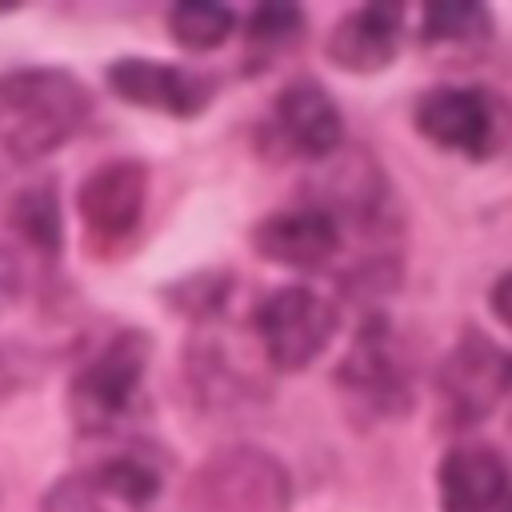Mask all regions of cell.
Returning <instances> with one entry per match:
<instances>
[{
  "mask_svg": "<svg viewBox=\"0 0 512 512\" xmlns=\"http://www.w3.org/2000/svg\"><path fill=\"white\" fill-rule=\"evenodd\" d=\"M92 116V92L64 68H16L0 76V152L16 164L44 160Z\"/></svg>",
  "mask_w": 512,
  "mask_h": 512,
  "instance_id": "6da1fadb",
  "label": "cell"
},
{
  "mask_svg": "<svg viewBox=\"0 0 512 512\" xmlns=\"http://www.w3.org/2000/svg\"><path fill=\"white\" fill-rule=\"evenodd\" d=\"M152 360V340L140 328L116 332L68 384V412L72 424L88 436L120 428L136 416L144 400V372Z\"/></svg>",
  "mask_w": 512,
  "mask_h": 512,
  "instance_id": "7a4b0ae2",
  "label": "cell"
},
{
  "mask_svg": "<svg viewBox=\"0 0 512 512\" xmlns=\"http://www.w3.org/2000/svg\"><path fill=\"white\" fill-rule=\"evenodd\" d=\"M184 512H288L292 476L288 468L256 448L232 444L212 452L184 484Z\"/></svg>",
  "mask_w": 512,
  "mask_h": 512,
  "instance_id": "3957f363",
  "label": "cell"
},
{
  "mask_svg": "<svg viewBox=\"0 0 512 512\" xmlns=\"http://www.w3.org/2000/svg\"><path fill=\"white\" fill-rule=\"evenodd\" d=\"M512 396V352L488 332L464 328L436 372V416L444 428L464 432L484 424Z\"/></svg>",
  "mask_w": 512,
  "mask_h": 512,
  "instance_id": "277c9868",
  "label": "cell"
},
{
  "mask_svg": "<svg viewBox=\"0 0 512 512\" xmlns=\"http://www.w3.org/2000/svg\"><path fill=\"white\" fill-rule=\"evenodd\" d=\"M336 388L368 420H400L412 408V360L388 320L360 324L352 352L336 368Z\"/></svg>",
  "mask_w": 512,
  "mask_h": 512,
  "instance_id": "5b68a950",
  "label": "cell"
},
{
  "mask_svg": "<svg viewBox=\"0 0 512 512\" xmlns=\"http://www.w3.org/2000/svg\"><path fill=\"white\" fill-rule=\"evenodd\" d=\"M340 328V308L324 292L308 284H284L272 288L256 312H252V332L260 344V356L276 372H304L336 336Z\"/></svg>",
  "mask_w": 512,
  "mask_h": 512,
  "instance_id": "8992f818",
  "label": "cell"
},
{
  "mask_svg": "<svg viewBox=\"0 0 512 512\" xmlns=\"http://www.w3.org/2000/svg\"><path fill=\"white\" fill-rule=\"evenodd\" d=\"M412 124L436 148L460 152L468 160H488L512 136L508 104L488 88H464V84L428 88L412 108Z\"/></svg>",
  "mask_w": 512,
  "mask_h": 512,
  "instance_id": "52a82bcc",
  "label": "cell"
},
{
  "mask_svg": "<svg viewBox=\"0 0 512 512\" xmlns=\"http://www.w3.org/2000/svg\"><path fill=\"white\" fill-rule=\"evenodd\" d=\"M144 200H148V168L144 160H104L100 168H92L76 192V208L88 232V244L96 252H112L120 248L144 216Z\"/></svg>",
  "mask_w": 512,
  "mask_h": 512,
  "instance_id": "ba28073f",
  "label": "cell"
},
{
  "mask_svg": "<svg viewBox=\"0 0 512 512\" xmlns=\"http://www.w3.org/2000/svg\"><path fill=\"white\" fill-rule=\"evenodd\" d=\"M108 88L136 108L148 112H164V116H200L216 92V80L180 64H164V60H148V56H120L108 64L104 72Z\"/></svg>",
  "mask_w": 512,
  "mask_h": 512,
  "instance_id": "9c48e42d",
  "label": "cell"
},
{
  "mask_svg": "<svg viewBox=\"0 0 512 512\" xmlns=\"http://www.w3.org/2000/svg\"><path fill=\"white\" fill-rule=\"evenodd\" d=\"M252 248L264 260L280 264V268L320 272V268H328L340 256V248H344V224L328 208L304 200L296 208H284V212L264 216L252 228Z\"/></svg>",
  "mask_w": 512,
  "mask_h": 512,
  "instance_id": "30bf717a",
  "label": "cell"
},
{
  "mask_svg": "<svg viewBox=\"0 0 512 512\" xmlns=\"http://www.w3.org/2000/svg\"><path fill=\"white\" fill-rule=\"evenodd\" d=\"M184 384L196 408L212 416H236L252 404H260V380L248 376L236 360V352L216 336L200 332L184 348Z\"/></svg>",
  "mask_w": 512,
  "mask_h": 512,
  "instance_id": "8fae6325",
  "label": "cell"
},
{
  "mask_svg": "<svg viewBox=\"0 0 512 512\" xmlns=\"http://www.w3.org/2000/svg\"><path fill=\"white\" fill-rule=\"evenodd\" d=\"M512 492V468L492 444H456L436 464L440 512H496Z\"/></svg>",
  "mask_w": 512,
  "mask_h": 512,
  "instance_id": "7c38bea8",
  "label": "cell"
},
{
  "mask_svg": "<svg viewBox=\"0 0 512 512\" xmlns=\"http://www.w3.org/2000/svg\"><path fill=\"white\" fill-rule=\"evenodd\" d=\"M276 128L284 144L308 160H332L344 144V120L336 100L308 76H296L276 96Z\"/></svg>",
  "mask_w": 512,
  "mask_h": 512,
  "instance_id": "4fadbf2b",
  "label": "cell"
},
{
  "mask_svg": "<svg viewBox=\"0 0 512 512\" xmlns=\"http://www.w3.org/2000/svg\"><path fill=\"white\" fill-rule=\"evenodd\" d=\"M404 36V8L396 4H364L336 20L328 32V60L344 72H380L396 60Z\"/></svg>",
  "mask_w": 512,
  "mask_h": 512,
  "instance_id": "5bb4252c",
  "label": "cell"
},
{
  "mask_svg": "<svg viewBox=\"0 0 512 512\" xmlns=\"http://www.w3.org/2000/svg\"><path fill=\"white\" fill-rule=\"evenodd\" d=\"M320 208H328L344 228H384V212H388V176L372 164V156L352 152L340 156L320 188V196L312 200Z\"/></svg>",
  "mask_w": 512,
  "mask_h": 512,
  "instance_id": "9a60e30c",
  "label": "cell"
},
{
  "mask_svg": "<svg viewBox=\"0 0 512 512\" xmlns=\"http://www.w3.org/2000/svg\"><path fill=\"white\" fill-rule=\"evenodd\" d=\"M492 32H496V24L484 4L456 0V4H428L420 12V40L432 52H448V56L476 52L492 40Z\"/></svg>",
  "mask_w": 512,
  "mask_h": 512,
  "instance_id": "2e32d148",
  "label": "cell"
},
{
  "mask_svg": "<svg viewBox=\"0 0 512 512\" xmlns=\"http://www.w3.org/2000/svg\"><path fill=\"white\" fill-rule=\"evenodd\" d=\"M88 480L96 484L100 496H112V500H124L132 508H144L148 500H156V492L164 488V472L160 464L140 452V448H128V452H116L108 460H100Z\"/></svg>",
  "mask_w": 512,
  "mask_h": 512,
  "instance_id": "e0dca14e",
  "label": "cell"
},
{
  "mask_svg": "<svg viewBox=\"0 0 512 512\" xmlns=\"http://www.w3.org/2000/svg\"><path fill=\"white\" fill-rule=\"evenodd\" d=\"M8 224L16 228V236H20L28 248H36V252H44V256H56V252H60V240H64L56 184H52V180H40V184L20 188V192L8 200Z\"/></svg>",
  "mask_w": 512,
  "mask_h": 512,
  "instance_id": "ac0fdd59",
  "label": "cell"
},
{
  "mask_svg": "<svg viewBox=\"0 0 512 512\" xmlns=\"http://www.w3.org/2000/svg\"><path fill=\"white\" fill-rule=\"evenodd\" d=\"M248 68H268L280 52H292L304 40V12L292 4H260L248 16Z\"/></svg>",
  "mask_w": 512,
  "mask_h": 512,
  "instance_id": "d6986e66",
  "label": "cell"
},
{
  "mask_svg": "<svg viewBox=\"0 0 512 512\" xmlns=\"http://www.w3.org/2000/svg\"><path fill=\"white\" fill-rule=\"evenodd\" d=\"M236 28V12L224 4H208V0H184L176 8H168V32L180 48L188 52H212L220 48Z\"/></svg>",
  "mask_w": 512,
  "mask_h": 512,
  "instance_id": "ffe728a7",
  "label": "cell"
},
{
  "mask_svg": "<svg viewBox=\"0 0 512 512\" xmlns=\"http://www.w3.org/2000/svg\"><path fill=\"white\" fill-rule=\"evenodd\" d=\"M228 272H196L168 288V304L192 320H212L216 308L228 300Z\"/></svg>",
  "mask_w": 512,
  "mask_h": 512,
  "instance_id": "44dd1931",
  "label": "cell"
},
{
  "mask_svg": "<svg viewBox=\"0 0 512 512\" xmlns=\"http://www.w3.org/2000/svg\"><path fill=\"white\" fill-rule=\"evenodd\" d=\"M40 512H104V508H100V492L88 476H60L40 496Z\"/></svg>",
  "mask_w": 512,
  "mask_h": 512,
  "instance_id": "7402d4cb",
  "label": "cell"
},
{
  "mask_svg": "<svg viewBox=\"0 0 512 512\" xmlns=\"http://www.w3.org/2000/svg\"><path fill=\"white\" fill-rule=\"evenodd\" d=\"M492 312L512 328V272H504L496 280V288H492Z\"/></svg>",
  "mask_w": 512,
  "mask_h": 512,
  "instance_id": "603a6c76",
  "label": "cell"
},
{
  "mask_svg": "<svg viewBox=\"0 0 512 512\" xmlns=\"http://www.w3.org/2000/svg\"><path fill=\"white\" fill-rule=\"evenodd\" d=\"M496 512H512V492H508V496L500 500V508H496Z\"/></svg>",
  "mask_w": 512,
  "mask_h": 512,
  "instance_id": "cb8c5ba5",
  "label": "cell"
}]
</instances>
